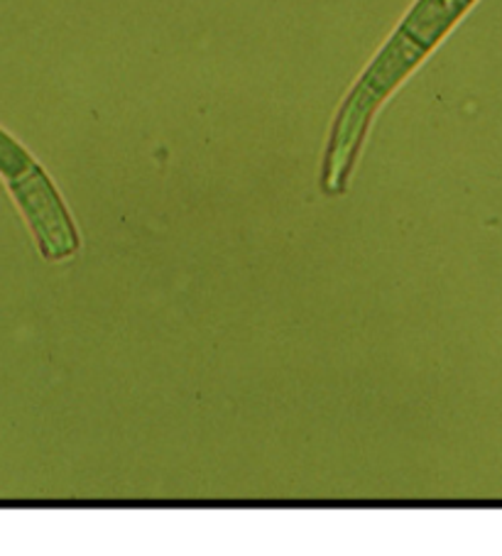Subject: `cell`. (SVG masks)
Wrapping results in <instances>:
<instances>
[{
  "mask_svg": "<svg viewBox=\"0 0 502 556\" xmlns=\"http://www.w3.org/2000/svg\"><path fill=\"white\" fill-rule=\"evenodd\" d=\"M0 177L11 189L17 208L23 211L42 257L60 263L79 253V231L60 189L30 152L3 128H0Z\"/></svg>",
  "mask_w": 502,
  "mask_h": 556,
  "instance_id": "2",
  "label": "cell"
},
{
  "mask_svg": "<svg viewBox=\"0 0 502 556\" xmlns=\"http://www.w3.org/2000/svg\"><path fill=\"white\" fill-rule=\"evenodd\" d=\"M476 3L478 0H417L410 8L336 113L322 162V189L326 194H343L375 113Z\"/></svg>",
  "mask_w": 502,
  "mask_h": 556,
  "instance_id": "1",
  "label": "cell"
}]
</instances>
